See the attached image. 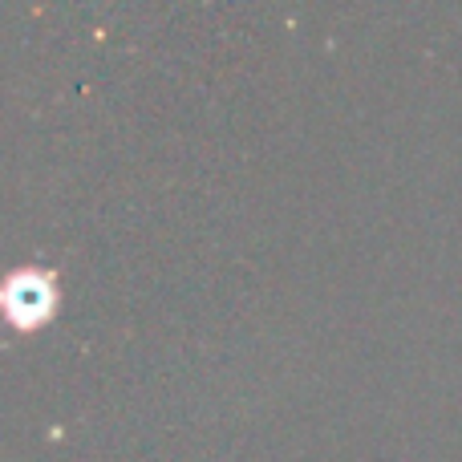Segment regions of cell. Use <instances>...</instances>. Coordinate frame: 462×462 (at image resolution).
Masks as SVG:
<instances>
[{
	"instance_id": "1",
	"label": "cell",
	"mask_w": 462,
	"mask_h": 462,
	"mask_svg": "<svg viewBox=\"0 0 462 462\" xmlns=\"http://www.w3.org/2000/svg\"><path fill=\"white\" fill-rule=\"evenodd\" d=\"M5 312L16 328H41L57 312V272L41 263L16 268L5 284Z\"/></svg>"
}]
</instances>
